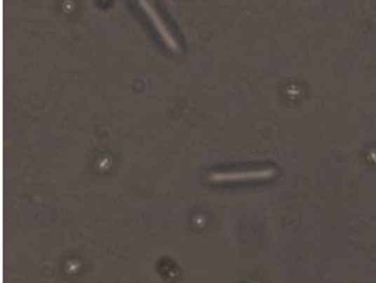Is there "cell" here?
Returning <instances> with one entry per match:
<instances>
[{
    "label": "cell",
    "instance_id": "2",
    "mask_svg": "<svg viewBox=\"0 0 376 283\" xmlns=\"http://www.w3.org/2000/svg\"><path fill=\"white\" fill-rule=\"evenodd\" d=\"M138 4L142 8V11L147 13V16L151 19V22L154 23L156 32L159 33V36L163 40V43L169 47V50H172L173 53H177L179 51V44L175 40V37L172 36V33L168 30V27L165 26V23L159 18V15L156 13L155 8L148 2V0H138Z\"/></svg>",
    "mask_w": 376,
    "mask_h": 283
},
{
    "label": "cell",
    "instance_id": "1",
    "mask_svg": "<svg viewBox=\"0 0 376 283\" xmlns=\"http://www.w3.org/2000/svg\"><path fill=\"white\" fill-rule=\"evenodd\" d=\"M276 171L274 168L243 171V172H216L209 176L212 182H233V180H253V179H269L275 176Z\"/></svg>",
    "mask_w": 376,
    "mask_h": 283
}]
</instances>
